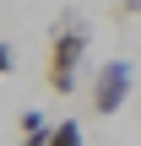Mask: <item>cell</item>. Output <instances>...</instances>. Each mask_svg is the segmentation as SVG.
I'll list each match as a JSON object with an SVG mask.
<instances>
[{"mask_svg": "<svg viewBox=\"0 0 141 146\" xmlns=\"http://www.w3.org/2000/svg\"><path fill=\"white\" fill-rule=\"evenodd\" d=\"M49 135H54V125H49L38 108H27V114H22V146H49Z\"/></svg>", "mask_w": 141, "mask_h": 146, "instance_id": "3957f363", "label": "cell"}, {"mask_svg": "<svg viewBox=\"0 0 141 146\" xmlns=\"http://www.w3.org/2000/svg\"><path fill=\"white\" fill-rule=\"evenodd\" d=\"M11 70H16V49L0 38V76H11Z\"/></svg>", "mask_w": 141, "mask_h": 146, "instance_id": "8992f818", "label": "cell"}, {"mask_svg": "<svg viewBox=\"0 0 141 146\" xmlns=\"http://www.w3.org/2000/svg\"><path fill=\"white\" fill-rule=\"evenodd\" d=\"M130 81H136V70H130V60H103L98 65V76H92V114H120L125 108V98H130Z\"/></svg>", "mask_w": 141, "mask_h": 146, "instance_id": "7a4b0ae2", "label": "cell"}, {"mask_svg": "<svg viewBox=\"0 0 141 146\" xmlns=\"http://www.w3.org/2000/svg\"><path fill=\"white\" fill-rule=\"evenodd\" d=\"M87 43H92V27H87V16H76V11H65V16L49 27V65H43V81H49L54 98H71V92H76Z\"/></svg>", "mask_w": 141, "mask_h": 146, "instance_id": "6da1fadb", "label": "cell"}, {"mask_svg": "<svg viewBox=\"0 0 141 146\" xmlns=\"http://www.w3.org/2000/svg\"><path fill=\"white\" fill-rule=\"evenodd\" d=\"M49 146H82V125H76V119H60L54 135H49Z\"/></svg>", "mask_w": 141, "mask_h": 146, "instance_id": "277c9868", "label": "cell"}, {"mask_svg": "<svg viewBox=\"0 0 141 146\" xmlns=\"http://www.w3.org/2000/svg\"><path fill=\"white\" fill-rule=\"evenodd\" d=\"M141 16V0H114V22H136Z\"/></svg>", "mask_w": 141, "mask_h": 146, "instance_id": "5b68a950", "label": "cell"}]
</instances>
